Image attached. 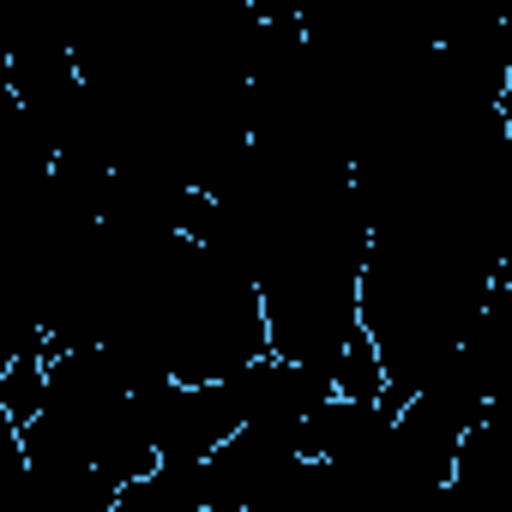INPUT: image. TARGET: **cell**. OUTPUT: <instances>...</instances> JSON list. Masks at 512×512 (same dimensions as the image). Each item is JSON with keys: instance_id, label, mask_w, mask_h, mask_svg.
Segmentation results:
<instances>
[{"instance_id": "obj_4", "label": "cell", "mask_w": 512, "mask_h": 512, "mask_svg": "<svg viewBox=\"0 0 512 512\" xmlns=\"http://www.w3.org/2000/svg\"><path fill=\"white\" fill-rule=\"evenodd\" d=\"M332 398H344V404H380L386 398V374H380V356L362 338V326H356V338L332 362Z\"/></svg>"}, {"instance_id": "obj_2", "label": "cell", "mask_w": 512, "mask_h": 512, "mask_svg": "<svg viewBox=\"0 0 512 512\" xmlns=\"http://www.w3.org/2000/svg\"><path fill=\"white\" fill-rule=\"evenodd\" d=\"M109 512H205L199 506V464H157L151 476L127 482Z\"/></svg>"}, {"instance_id": "obj_1", "label": "cell", "mask_w": 512, "mask_h": 512, "mask_svg": "<svg viewBox=\"0 0 512 512\" xmlns=\"http://www.w3.org/2000/svg\"><path fill=\"white\" fill-rule=\"evenodd\" d=\"M296 458H302V452H296V428L247 422V428H235V434L199 464V506H205V512H247Z\"/></svg>"}, {"instance_id": "obj_3", "label": "cell", "mask_w": 512, "mask_h": 512, "mask_svg": "<svg viewBox=\"0 0 512 512\" xmlns=\"http://www.w3.org/2000/svg\"><path fill=\"white\" fill-rule=\"evenodd\" d=\"M49 404V362L43 350L31 356H13L7 368H0V416H7L13 428H31Z\"/></svg>"}]
</instances>
